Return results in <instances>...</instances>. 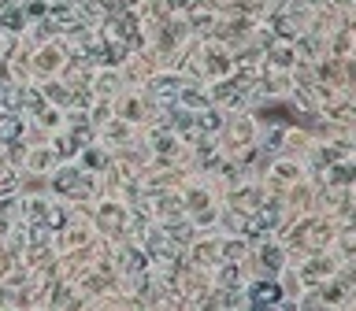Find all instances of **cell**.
I'll return each instance as SVG.
<instances>
[{"label":"cell","mask_w":356,"mask_h":311,"mask_svg":"<svg viewBox=\"0 0 356 311\" xmlns=\"http://www.w3.org/2000/svg\"><path fill=\"white\" fill-rule=\"evenodd\" d=\"M249 297H252V304H282V289L275 282H257Z\"/></svg>","instance_id":"6da1fadb"},{"label":"cell","mask_w":356,"mask_h":311,"mask_svg":"<svg viewBox=\"0 0 356 311\" xmlns=\"http://www.w3.org/2000/svg\"><path fill=\"white\" fill-rule=\"evenodd\" d=\"M23 134V119L12 112H0V141H15Z\"/></svg>","instance_id":"7a4b0ae2"},{"label":"cell","mask_w":356,"mask_h":311,"mask_svg":"<svg viewBox=\"0 0 356 311\" xmlns=\"http://www.w3.org/2000/svg\"><path fill=\"white\" fill-rule=\"evenodd\" d=\"M4 26H8V30H19V26H23V15H19V12H8V15H4Z\"/></svg>","instance_id":"3957f363"},{"label":"cell","mask_w":356,"mask_h":311,"mask_svg":"<svg viewBox=\"0 0 356 311\" xmlns=\"http://www.w3.org/2000/svg\"><path fill=\"white\" fill-rule=\"evenodd\" d=\"M0 104H4V89H0Z\"/></svg>","instance_id":"277c9868"}]
</instances>
